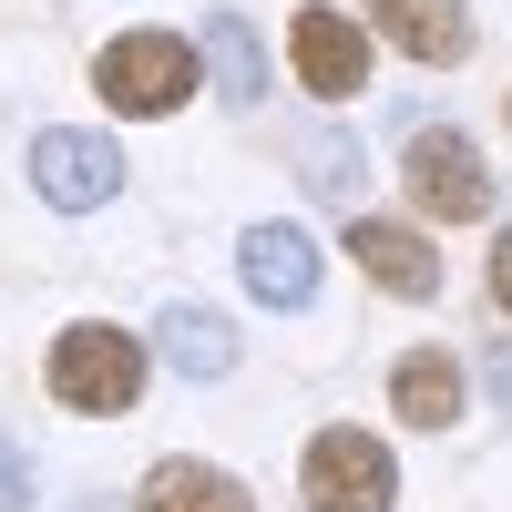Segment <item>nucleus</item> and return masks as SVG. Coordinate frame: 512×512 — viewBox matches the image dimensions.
<instances>
[{
  "mask_svg": "<svg viewBox=\"0 0 512 512\" xmlns=\"http://www.w3.org/2000/svg\"><path fill=\"white\" fill-rule=\"evenodd\" d=\"M52 400L82 410V420L134 410V400H144V349H134L123 328H103V318L62 328V338H52Z\"/></svg>",
  "mask_w": 512,
  "mask_h": 512,
  "instance_id": "obj_1",
  "label": "nucleus"
},
{
  "mask_svg": "<svg viewBox=\"0 0 512 512\" xmlns=\"http://www.w3.org/2000/svg\"><path fill=\"white\" fill-rule=\"evenodd\" d=\"M195 82H205V52L175 41V31H123V41H103V62H93V93L113 113H175Z\"/></svg>",
  "mask_w": 512,
  "mask_h": 512,
  "instance_id": "obj_2",
  "label": "nucleus"
},
{
  "mask_svg": "<svg viewBox=\"0 0 512 512\" xmlns=\"http://www.w3.org/2000/svg\"><path fill=\"white\" fill-rule=\"evenodd\" d=\"M297 492H308V512H390L400 502V461L390 441H369V431H318L308 461H297Z\"/></svg>",
  "mask_w": 512,
  "mask_h": 512,
  "instance_id": "obj_3",
  "label": "nucleus"
},
{
  "mask_svg": "<svg viewBox=\"0 0 512 512\" xmlns=\"http://www.w3.org/2000/svg\"><path fill=\"white\" fill-rule=\"evenodd\" d=\"M410 205L441 216V226L492 216V164L472 154V134H451V123H420L410 134Z\"/></svg>",
  "mask_w": 512,
  "mask_h": 512,
  "instance_id": "obj_4",
  "label": "nucleus"
},
{
  "mask_svg": "<svg viewBox=\"0 0 512 512\" xmlns=\"http://www.w3.org/2000/svg\"><path fill=\"white\" fill-rule=\"evenodd\" d=\"M31 185H41V205H62V216H93V205L123 195V144H113V134H82V123H62V134L31 144Z\"/></svg>",
  "mask_w": 512,
  "mask_h": 512,
  "instance_id": "obj_5",
  "label": "nucleus"
},
{
  "mask_svg": "<svg viewBox=\"0 0 512 512\" xmlns=\"http://www.w3.org/2000/svg\"><path fill=\"white\" fill-rule=\"evenodd\" d=\"M287 62H297V82H308L318 103H349L369 82V31L349 11H297L287 21Z\"/></svg>",
  "mask_w": 512,
  "mask_h": 512,
  "instance_id": "obj_6",
  "label": "nucleus"
},
{
  "mask_svg": "<svg viewBox=\"0 0 512 512\" xmlns=\"http://www.w3.org/2000/svg\"><path fill=\"white\" fill-rule=\"evenodd\" d=\"M349 256H359V277L390 287V297H441V256H431V236H420V226L359 216V226H349Z\"/></svg>",
  "mask_w": 512,
  "mask_h": 512,
  "instance_id": "obj_7",
  "label": "nucleus"
},
{
  "mask_svg": "<svg viewBox=\"0 0 512 512\" xmlns=\"http://www.w3.org/2000/svg\"><path fill=\"white\" fill-rule=\"evenodd\" d=\"M236 267H246V287H256V308H308V297H318V246H308V226H246Z\"/></svg>",
  "mask_w": 512,
  "mask_h": 512,
  "instance_id": "obj_8",
  "label": "nucleus"
},
{
  "mask_svg": "<svg viewBox=\"0 0 512 512\" xmlns=\"http://www.w3.org/2000/svg\"><path fill=\"white\" fill-rule=\"evenodd\" d=\"M369 21L390 31L410 62H431V72L472 52V11H461V0H369Z\"/></svg>",
  "mask_w": 512,
  "mask_h": 512,
  "instance_id": "obj_9",
  "label": "nucleus"
},
{
  "mask_svg": "<svg viewBox=\"0 0 512 512\" xmlns=\"http://www.w3.org/2000/svg\"><path fill=\"white\" fill-rule=\"evenodd\" d=\"M461 400H472V390H461V359H451V349H410V359L390 369V410L410 420V431H451Z\"/></svg>",
  "mask_w": 512,
  "mask_h": 512,
  "instance_id": "obj_10",
  "label": "nucleus"
},
{
  "mask_svg": "<svg viewBox=\"0 0 512 512\" xmlns=\"http://www.w3.org/2000/svg\"><path fill=\"white\" fill-rule=\"evenodd\" d=\"M154 349H164V369H185V379H226L236 369V328L216 308H195V297H175V308L154 318Z\"/></svg>",
  "mask_w": 512,
  "mask_h": 512,
  "instance_id": "obj_11",
  "label": "nucleus"
},
{
  "mask_svg": "<svg viewBox=\"0 0 512 512\" xmlns=\"http://www.w3.org/2000/svg\"><path fill=\"white\" fill-rule=\"evenodd\" d=\"M134 512H256L236 472H216V461H154V482Z\"/></svg>",
  "mask_w": 512,
  "mask_h": 512,
  "instance_id": "obj_12",
  "label": "nucleus"
},
{
  "mask_svg": "<svg viewBox=\"0 0 512 512\" xmlns=\"http://www.w3.org/2000/svg\"><path fill=\"white\" fill-rule=\"evenodd\" d=\"M205 72H216V93L246 113V103H267V52H256V31L246 11H216L205 21Z\"/></svg>",
  "mask_w": 512,
  "mask_h": 512,
  "instance_id": "obj_13",
  "label": "nucleus"
},
{
  "mask_svg": "<svg viewBox=\"0 0 512 512\" xmlns=\"http://www.w3.org/2000/svg\"><path fill=\"white\" fill-rule=\"evenodd\" d=\"M297 175H308V185H318L328 205H349V195H359V144L338 134V123H318V134L297 144Z\"/></svg>",
  "mask_w": 512,
  "mask_h": 512,
  "instance_id": "obj_14",
  "label": "nucleus"
},
{
  "mask_svg": "<svg viewBox=\"0 0 512 512\" xmlns=\"http://www.w3.org/2000/svg\"><path fill=\"white\" fill-rule=\"evenodd\" d=\"M0 512H31V461L0 441Z\"/></svg>",
  "mask_w": 512,
  "mask_h": 512,
  "instance_id": "obj_15",
  "label": "nucleus"
},
{
  "mask_svg": "<svg viewBox=\"0 0 512 512\" xmlns=\"http://www.w3.org/2000/svg\"><path fill=\"white\" fill-rule=\"evenodd\" d=\"M482 379H492V400H502V420H512V338H502V349L482 359Z\"/></svg>",
  "mask_w": 512,
  "mask_h": 512,
  "instance_id": "obj_16",
  "label": "nucleus"
},
{
  "mask_svg": "<svg viewBox=\"0 0 512 512\" xmlns=\"http://www.w3.org/2000/svg\"><path fill=\"white\" fill-rule=\"evenodd\" d=\"M492 297L512 308V226H502V246H492Z\"/></svg>",
  "mask_w": 512,
  "mask_h": 512,
  "instance_id": "obj_17",
  "label": "nucleus"
},
{
  "mask_svg": "<svg viewBox=\"0 0 512 512\" xmlns=\"http://www.w3.org/2000/svg\"><path fill=\"white\" fill-rule=\"evenodd\" d=\"M502 113H512V103H502Z\"/></svg>",
  "mask_w": 512,
  "mask_h": 512,
  "instance_id": "obj_18",
  "label": "nucleus"
}]
</instances>
